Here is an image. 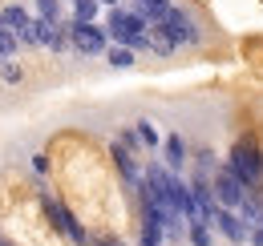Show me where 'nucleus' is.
Returning <instances> with one entry per match:
<instances>
[{"label": "nucleus", "instance_id": "f257e3e1", "mask_svg": "<svg viewBox=\"0 0 263 246\" xmlns=\"http://www.w3.org/2000/svg\"><path fill=\"white\" fill-rule=\"evenodd\" d=\"M227 166L235 170V178L247 186V190L263 182V154L255 150V146H251V141H247V137L231 146V161H227Z\"/></svg>", "mask_w": 263, "mask_h": 246}, {"label": "nucleus", "instance_id": "f03ea898", "mask_svg": "<svg viewBox=\"0 0 263 246\" xmlns=\"http://www.w3.org/2000/svg\"><path fill=\"white\" fill-rule=\"evenodd\" d=\"M162 29L170 32L178 45H191V49H195V45H202V29L191 20V12H186V8H178V4H174V8L162 16Z\"/></svg>", "mask_w": 263, "mask_h": 246}, {"label": "nucleus", "instance_id": "7ed1b4c3", "mask_svg": "<svg viewBox=\"0 0 263 246\" xmlns=\"http://www.w3.org/2000/svg\"><path fill=\"white\" fill-rule=\"evenodd\" d=\"M243 198H247V186L235 178V170H231V166L215 170V202H219L223 210H239Z\"/></svg>", "mask_w": 263, "mask_h": 246}, {"label": "nucleus", "instance_id": "20e7f679", "mask_svg": "<svg viewBox=\"0 0 263 246\" xmlns=\"http://www.w3.org/2000/svg\"><path fill=\"white\" fill-rule=\"evenodd\" d=\"M109 32L98 29V25H77V36H73V49L81 57H98V53H109Z\"/></svg>", "mask_w": 263, "mask_h": 246}, {"label": "nucleus", "instance_id": "39448f33", "mask_svg": "<svg viewBox=\"0 0 263 246\" xmlns=\"http://www.w3.org/2000/svg\"><path fill=\"white\" fill-rule=\"evenodd\" d=\"M211 222H215V230H219L223 238H231V242H247V238H251V226H247L243 218H235L231 210H223V206L215 210V218H211Z\"/></svg>", "mask_w": 263, "mask_h": 246}, {"label": "nucleus", "instance_id": "423d86ee", "mask_svg": "<svg viewBox=\"0 0 263 246\" xmlns=\"http://www.w3.org/2000/svg\"><path fill=\"white\" fill-rule=\"evenodd\" d=\"M109 150H114V166H118L122 182H126V186H138V190H142V174H138V161H134V150H126L122 141H114Z\"/></svg>", "mask_w": 263, "mask_h": 246}, {"label": "nucleus", "instance_id": "0eeeda50", "mask_svg": "<svg viewBox=\"0 0 263 246\" xmlns=\"http://www.w3.org/2000/svg\"><path fill=\"white\" fill-rule=\"evenodd\" d=\"M166 194H170V206H174V210H178L182 218L191 214V206H195V194H191V186L182 182L178 174H170V186H166Z\"/></svg>", "mask_w": 263, "mask_h": 246}, {"label": "nucleus", "instance_id": "6e6552de", "mask_svg": "<svg viewBox=\"0 0 263 246\" xmlns=\"http://www.w3.org/2000/svg\"><path fill=\"white\" fill-rule=\"evenodd\" d=\"M162 154H166V170H170V174L182 170V161H186V141H182V133H166Z\"/></svg>", "mask_w": 263, "mask_h": 246}, {"label": "nucleus", "instance_id": "1a4fd4ad", "mask_svg": "<svg viewBox=\"0 0 263 246\" xmlns=\"http://www.w3.org/2000/svg\"><path fill=\"white\" fill-rule=\"evenodd\" d=\"M146 40H150V53H154V57H174V53H178V40H174L162 25H154V29L146 32Z\"/></svg>", "mask_w": 263, "mask_h": 246}, {"label": "nucleus", "instance_id": "9d476101", "mask_svg": "<svg viewBox=\"0 0 263 246\" xmlns=\"http://www.w3.org/2000/svg\"><path fill=\"white\" fill-rule=\"evenodd\" d=\"M0 16H4V29H12L16 36L29 29V12H25V4H8V8H4Z\"/></svg>", "mask_w": 263, "mask_h": 246}, {"label": "nucleus", "instance_id": "9b49d317", "mask_svg": "<svg viewBox=\"0 0 263 246\" xmlns=\"http://www.w3.org/2000/svg\"><path fill=\"white\" fill-rule=\"evenodd\" d=\"M134 133H138V141H142L146 150H158V146H162V137H158V129H154L150 117H142V121L134 125Z\"/></svg>", "mask_w": 263, "mask_h": 246}, {"label": "nucleus", "instance_id": "f8f14e48", "mask_svg": "<svg viewBox=\"0 0 263 246\" xmlns=\"http://www.w3.org/2000/svg\"><path fill=\"white\" fill-rule=\"evenodd\" d=\"M36 20L61 25V0H36Z\"/></svg>", "mask_w": 263, "mask_h": 246}, {"label": "nucleus", "instance_id": "ddd939ff", "mask_svg": "<svg viewBox=\"0 0 263 246\" xmlns=\"http://www.w3.org/2000/svg\"><path fill=\"white\" fill-rule=\"evenodd\" d=\"M98 8H101V0H77V8H73V25H93Z\"/></svg>", "mask_w": 263, "mask_h": 246}, {"label": "nucleus", "instance_id": "4468645a", "mask_svg": "<svg viewBox=\"0 0 263 246\" xmlns=\"http://www.w3.org/2000/svg\"><path fill=\"white\" fill-rule=\"evenodd\" d=\"M162 238H166V230L158 226V222H142V246H162Z\"/></svg>", "mask_w": 263, "mask_h": 246}, {"label": "nucleus", "instance_id": "2eb2a0df", "mask_svg": "<svg viewBox=\"0 0 263 246\" xmlns=\"http://www.w3.org/2000/svg\"><path fill=\"white\" fill-rule=\"evenodd\" d=\"M105 57H109L114 69H130V65H134V53H130V49H122V45H109V53H105Z\"/></svg>", "mask_w": 263, "mask_h": 246}, {"label": "nucleus", "instance_id": "dca6fc26", "mask_svg": "<svg viewBox=\"0 0 263 246\" xmlns=\"http://www.w3.org/2000/svg\"><path fill=\"white\" fill-rule=\"evenodd\" d=\"M16 45H21V36L12 29H0V61H8L12 53H16Z\"/></svg>", "mask_w": 263, "mask_h": 246}, {"label": "nucleus", "instance_id": "f3484780", "mask_svg": "<svg viewBox=\"0 0 263 246\" xmlns=\"http://www.w3.org/2000/svg\"><path fill=\"white\" fill-rule=\"evenodd\" d=\"M21 77H25V69L16 61H0V81L4 85H21Z\"/></svg>", "mask_w": 263, "mask_h": 246}, {"label": "nucleus", "instance_id": "a211bd4d", "mask_svg": "<svg viewBox=\"0 0 263 246\" xmlns=\"http://www.w3.org/2000/svg\"><path fill=\"white\" fill-rule=\"evenodd\" d=\"M195 166H198V174H211L215 170V154L211 150H195Z\"/></svg>", "mask_w": 263, "mask_h": 246}, {"label": "nucleus", "instance_id": "6ab92c4d", "mask_svg": "<svg viewBox=\"0 0 263 246\" xmlns=\"http://www.w3.org/2000/svg\"><path fill=\"white\" fill-rule=\"evenodd\" d=\"M211 226H191V246H211Z\"/></svg>", "mask_w": 263, "mask_h": 246}, {"label": "nucleus", "instance_id": "aec40b11", "mask_svg": "<svg viewBox=\"0 0 263 246\" xmlns=\"http://www.w3.org/2000/svg\"><path fill=\"white\" fill-rule=\"evenodd\" d=\"M33 174H49V161H45V157H41V154L33 157Z\"/></svg>", "mask_w": 263, "mask_h": 246}, {"label": "nucleus", "instance_id": "412c9836", "mask_svg": "<svg viewBox=\"0 0 263 246\" xmlns=\"http://www.w3.org/2000/svg\"><path fill=\"white\" fill-rule=\"evenodd\" d=\"M93 246H118V238H101V242H93Z\"/></svg>", "mask_w": 263, "mask_h": 246}, {"label": "nucleus", "instance_id": "4be33fe9", "mask_svg": "<svg viewBox=\"0 0 263 246\" xmlns=\"http://www.w3.org/2000/svg\"><path fill=\"white\" fill-rule=\"evenodd\" d=\"M61 4H69V8H77V0H61Z\"/></svg>", "mask_w": 263, "mask_h": 246}, {"label": "nucleus", "instance_id": "5701e85b", "mask_svg": "<svg viewBox=\"0 0 263 246\" xmlns=\"http://www.w3.org/2000/svg\"><path fill=\"white\" fill-rule=\"evenodd\" d=\"M101 4H114V8H118V0H101Z\"/></svg>", "mask_w": 263, "mask_h": 246}, {"label": "nucleus", "instance_id": "b1692460", "mask_svg": "<svg viewBox=\"0 0 263 246\" xmlns=\"http://www.w3.org/2000/svg\"><path fill=\"white\" fill-rule=\"evenodd\" d=\"M0 29H4V16H0Z\"/></svg>", "mask_w": 263, "mask_h": 246}, {"label": "nucleus", "instance_id": "393cba45", "mask_svg": "<svg viewBox=\"0 0 263 246\" xmlns=\"http://www.w3.org/2000/svg\"><path fill=\"white\" fill-rule=\"evenodd\" d=\"M0 246H8V242H0Z\"/></svg>", "mask_w": 263, "mask_h": 246}]
</instances>
